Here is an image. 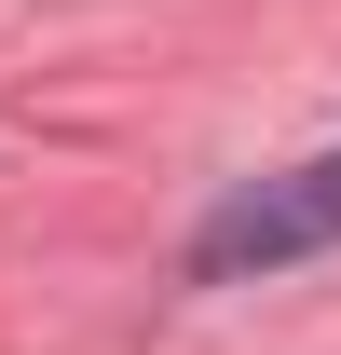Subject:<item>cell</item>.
<instances>
[{"label":"cell","mask_w":341,"mask_h":355,"mask_svg":"<svg viewBox=\"0 0 341 355\" xmlns=\"http://www.w3.org/2000/svg\"><path fill=\"white\" fill-rule=\"evenodd\" d=\"M314 246H341V150H314V164H287V178H246V191L191 232V273H205V287H232V273L314 260Z\"/></svg>","instance_id":"6da1fadb"}]
</instances>
